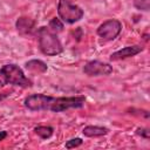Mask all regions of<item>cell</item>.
<instances>
[{"label":"cell","instance_id":"cell-1","mask_svg":"<svg viewBox=\"0 0 150 150\" xmlns=\"http://www.w3.org/2000/svg\"><path fill=\"white\" fill-rule=\"evenodd\" d=\"M38 40L41 52L45 55L54 56L62 53L63 47L57 36L47 27H41L38 30Z\"/></svg>","mask_w":150,"mask_h":150},{"label":"cell","instance_id":"cell-2","mask_svg":"<svg viewBox=\"0 0 150 150\" xmlns=\"http://www.w3.org/2000/svg\"><path fill=\"white\" fill-rule=\"evenodd\" d=\"M29 87L30 81L25 76L22 69L16 64H5L0 69V88L6 84Z\"/></svg>","mask_w":150,"mask_h":150},{"label":"cell","instance_id":"cell-3","mask_svg":"<svg viewBox=\"0 0 150 150\" xmlns=\"http://www.w3.org/2000/svg\"><path fill=\"white\" fill-rule=\"evenodd\" d=\"M57 14L62 22L75 23L82 19L83 9L80 6L73 4L71 0H59Z\"/></svg>","mask_w":150,"mask_h":150},{"label":"cell","instance_id":"cell-4","mask_svg":"<svg viewBox=\"0 0 150 150\" xmlns=\"http://www.w3.org/2000/svg\"><path fill=\"white\" fill-rule=\"evenodd\" d=\"M86 102L84 96H73V97H57L54 98L49 109L54 112H61L70 108H81Z\"/></svg>","mask_w":150,"mask_h":150},{"label":"cell","instance_id":"cell-5","mask_svg":"<svg viewBox=\"0 0 150 150\" xmlns=\"http://www.w3.org/2000/svg\"><path fill=\"white\" fill-rule=\"evenodd\" d=\"M121 29H122V23L116 19H111L104 21L102 25L98 26L97 34L104 40H114L118 36Z\"/></svg>","mask_w":150,"mask_h":150},{"label":"cell","instance_id":"cell-6","mask_svg":"<svg viewBox=\"0 0 150 150\" xmlns=\"http://www.w3.org/2000/svg\"><path fill=\"white\" fill-rule=\"evenodd\" d=\"M54 97L43 94H33L25 98V107L29 110H43L49 109Z\"/></svg>","mask_w":150,"mask_h":150},{"label":"cell","instance_id":"cell-7","mask_svg":"<svg viewBox=\"0 0 150 150\" xmlns=\"http://www.w3.org/2000/svg\"><path fill=\"white\" fill-rule=\"evenodd\" d=\"M83 71L88 76H100V75H109L112 71V67L108 63L101 61H90L86 63L83 67Z\"/></svg>","mask_w":150,"mask_h":150},{"label":"cell","instance_id":"cell-8","mask_svg":"<svg viewBox=\"0 0 150 150\" xmlns=\"http://www.w3.org/2000/svg\"><path fill=\"white\" fill-rule=\"evenodd\" d=\"M143 50V47L142 46H138V45H135V46H128V47H124L115 53H112L110 55V60L111 61H117V60H123V59H128V57H131V56H135L137 55L138 53H141Z\"/></svg>","mask_w":150,"mask_h":150},{"label":"cell","instance_id":"cell-9","mask_svg":"<svg viewBox=\"0 0 150 150\" xmlns=\"http://www.w3.org/2000/svg\"><path fill=\"white\" fill-rule=\"evenodd\" d=\"M34 26H35V21L33 19H30V18H27V16H21L15 22V27H16L18 32L21 35L30 34L33 32V29H34Z\"/></svg>","mask_w":150,"mask_h":150},{"label":"cell","instance_id":"cell-10","mask_svg":"<svg viewBox=\"0 0 150 150\" xmlns=\"http://www.w3.org/2000/svg\"><path fill=\"white\" fill-rule=\"evenodd\" d=\"M108 129L104 127H97V125H87L83 128L82 132L87 137H100L108 134Z\"/></svg>","mask_w":150,"mask_h":150},{"label":"cell","instance_id":"cell-11","mask_svg":"<svg viewBox=\"0 0 150 150\" xmlns=\"http://www.w3.org/2000/svg\"><path fill=\"white\" fill-rule=\"evenodd\" d=\"M26 68L27 70L32 71V73H45L47 70V64L41 61V60H30L26 63Z\"/></svg>","mask_w":150,"mask_h":150},{"label":"cell","instance_id":"cell-12","mask_svg":"<svg viewBox=\"0 0 150 150\" xmlns=\"http://www.w3.org/2000/svg\"><path fill=\"white\" fill-rule=\"evenodd\" d=\"M35 134L38 136H40L41 138H49L52 135H53V131L54 129L52 127H46V125H40V127H36L34 129Z\"/></svg>","mask_w":150,"mask_h":150},{"label":"cell","instance_id":"cell-13","mask_svg":"<svg viewBox=\"0 0 150 150\" xmlns=\"http://www.w3.org/2000/svg\"><path fill=\"white\" fill-rule=\"evenodd\" d=\"M49 29L54 32H61L63 29V22L59 18H53L49 21Z\"/></svg>","mask_w":150,"mask_h":150},{"label":"cell","instance_id":"cell-14","mask_svg":"<svg viewBox=\"0 0 150 150\" xmlns=\"http://www.w3.org/2000/svg\"><path fill=\"white\" fill-rule=\"evenodd\" d=\"M83 143V141L81 139V138H71V139H69V141H67V143H66V148L67 149H73V148H77V146H80L81 144Z\"/></svg>","mask_w":150,"mask_h":150},{"label":"cell","instance_id":"cell-15","mask_svg":"<svg viewBox=\"0 0 150 150\" xmlns=\"http://www.w3.org/2000/svg\"><path fill=\"white\" fill-rule=\"evenodd\" d=\"M136 134H137V135H139V136H142V137H144V138H146V139L150 137L149 130H148V129H145V128H138V129L136 130Z\"/></svg>","mask_w":150,"mask_h":150},{"label":"cell","instance_id":"cell-16","mask_svg":"<svg viewBox=\"0 0 150 150\" xmlns=\"http://www.w3.org/2000/svg\"><path fill=\"white\" fill-rule=\"evenodd\" d=\"M6 137H7V132L6 131H0V141L5 139Z\"/></svg>","mask_w":150,"mask_h":150},{"label":"cell","instance_id":"cell-17","mask_svg":"<svg viewBox=\"0 0 150 150\" xmlns=\"http://www.w3.org/2000/svg\"><path fill=\"white\" fill-rule=\"evenodd\" d=\"M8 96V93H0V101H2L4 98H6Z\"/></svg>","mask_w":150,"mask_h":150},{"label":"cell","instance_id":"cell-18","mask_svg":"<svg viewBox=\"0 0 150 150\" xmlns=\"http://www.w3.org/2000/svg\"><path fill=\"white\" fill-rule=\"evenodd\" d=\"M138 1H139V0H134V5H135L136 2H138Z\"/></svg>","mask_w":150,"mask_h":150}]
</instances>
